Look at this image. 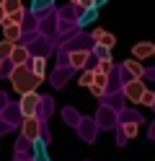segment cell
I'll list each match as a JSON object with an SVG mask.
<instances>
[{
  "mask_svg": "<svg viewBox=\"0 0 155 161\" xmlns=\"http://www.w3.org/2000/svg\"><path fill=\"white\" fill-rule=\"evenodd\" d=\"M8 78H10V83H13L16 94H21V96L36 94V88H39V83H41V78H36L34 73H31L28 65H18V68H13Z\"/></svg>",
  "mask_w": 155,
  "mask_h": 161,
  "instance_id": "cell-1",
  "label": "cell"
},
{
  "mask_svg": "<svg viewBox=\"0 0 155 161\" xmlns=\"http://www.w3.org/2000/svg\"><path fill=\"white\" fill-rule=\"evenodd\" d=\"M21 135H23L28 143H36V140H41V119L39 117H28L21 122Z\"/></svg>",
  "mask_w": 155,
  "mask_h": 161,
  "instance_id": "cell-2",
  "label": "cell"
},
{
  "mask_svg": "<svg viewBox=\"0 0 155 161\" xmlns=\"http://www.w3.org/2000/svg\"><path fill=\"white\" fill-rule=\"evenodd\" d=\"M41 104V96L39 94H26V96H21V102H18V109H21V114H23V119L28 117H36V109Z\"/></svg>",
  "mask_w": 155,
  "mask_h": 161,
  "instance_id": "cell-3",
  "label": "cell"
},
{
  "mask_svg": "<svg viewBox=\"0 0 155 161\" xmlns=\"http://www.w3.org/2000/svg\"><path fill=\"white\" fill-rule=\"evenodd\" d=\"M145 91H147V88H145V83L142 80H124V86H121V96H127L129 102H137L140 104V99L145 96Z\"/></svg>",
  "mask_w": 155,
  "mask_h": 161,
  "instance_id": "cell-4",
  "label": "cell"
},
{
  "mask_svg": "<svg viewBox=\"0 0 155 161\" xmlns=\"http://www.w3.org/2000/svg\"><path fill=\"white\" fill-rule=\"evenodd\" d=\"M88 57H90L88 49H72V52L67 55V65L72 70H83V68L88 65Z\"/></svg>",
  "mask_w": 155,
  "mask_h": 161,
  "instance_id": "cell-5",
  "label": "cell"
},
{
  "mask_svg": "<svg viewBox=\"0 0 155 161\" xmlns=\"http://www.w3.org/2000/svg\"><path fill=\"white\" fill-rule=\"evenodd\" d=\"M90 36H93V42H96V44L106 47V49H114V47H116V36H114L111 31H106V29H96Z\"/></svg>",
  "mask_w": 155,
  "mask_h": 161,
  "instance_id": "cell-6",
  "label": "cell"
},
{
  "mask_svg": "<svg viewBox=\"0 0 155 161\" xmlns=\"http://www.w3.org/2000/svg\"><path fill=\"white\" fill-rule=\"evenodd\" d=\"M28 68H31V73H34L36 78H41V80L47 78V57L44 55H31Z\"/></svg>",
  "mask_w": 155,
  "mask_h": 161,
  "instance_id": "cell-7",
  "label": "cell"
},
{
  "mask_svg": "<svg viewBox=\"0 0 155 161\" xmlns=\"http://www.w3.org/2000/svg\"><path fill=\"white\" fill-rule=\"evenodd\" d=\"M121 70L127 75H132V80H142V75H145V68H142V63H137V60H124Z\"/></svg>",
  "mask_w": 155,
  "mask_h": 161,
  "instance_id": "cell-8",
  "label": "cell"
},
{
  "mask_svg": "<svg viewBox=\"0 0 155 161\" xmlns=\"http://www.w3.org/2000/svg\"><path fill=\"white\" fill-rule=\"evenodd\" d=\"M152 49H155V44H150V42H137L132 47V60H137V63H142V60H147V57H152Z\"/></svg>",
  "mask_w": 155,
  "mask_h": 161,
  "instance_id": "cell-9",
  "label": "cell"
},
{
  "mask_svg": "<svg viewBox=\"0 0 155 161\" xmlns=\"http://www.w3.org/2000/svg\"><path fill=\"white\" fill-rule=\"evenodd\" d=\"M93 73H96V70H93ZM106 88H109V75L96 73V75H93V83H90V94L101 99L103 94H106Z\"/></svg>",
  "mask_w": 155,
  "mask_h": 161,
  "instance_id": "cell-10",
  "label": "cell"
},
{
  "mask_svg": "<svg viewBox=\"0 0 155 161\" xmlns=\"http://www.w3.org/2000/svg\"><path fill=\"white\" fill-rule=\"evenodd\" d=\"M98 8H101V3H93L85 13H80V16H78V26H80V29H85L88 24H93V21L98 18Z\"/></svg>",
  "mask_w": 155,
  "mask_h": 161,
  "instance_id": "cell-11",
  "label": "cell"
},
{
  "mask_svg": "<svg viewBox=\"0 0 155 161\" xmlns=\"http://www.w3.org/2000/svg\"><path fill=\"white\" fill-rule=\"evenodd\" d=\"M28 60H31V52H28L26 47L16 44L13 55H10V63H13V68H18V65H28Z\"/></svg>",
  "mask_w": 155,
  "mask_h": 161,
  "instance_id": "cell-12",
  "label": "cell"
},
{
  "mask_svg": "<svg viewBox=\"0 0 155 161\" xmlns=\"http://www.w3.org/2000/svg\"><path fill=\"white\" fill-rule=\"evenodd\" d=\"M3 39L10 44H18L21 39V26H10V24H3Z\"/></svg>",
  "mask_w": 155,
  "mask_h": 161,
  "instance_id": "cell-13",
  "label": "cell"
},
{
  "mask_svg": "<svg viewBox=\"0 0 155 161\" xmlns=\"http://www.w3.org/2000/svg\"><path fill=\"white\" fill-rule=\"evenodd\" d=\"M34 161H52L49 153H47V140L44 138L34 143Z\"/></svg>",
  "mask_w": 155,
  "mask_h": 161,
  "instance_id": "cell-14",
  "label": "cell"
},
{
  "mask_svg": "<svg viewBox=\"0 0 155 161\" xmlns=\"http://www.w3.org/2000/svg\"><path fill=\"white\" fill-rule=\"evenodd\" d=\"M137 130H140L137 122H127V119L121 122V135L124 138H137Z\"/></svg>",
  "mask_w": 155,
  "mask_h": 161,
  "instance_id": "cell-15",
  "label": "cell"
},
{
  "mask_svg": "<svg viewBox=\"0 0 155 161\" xmlns=\"http://www.w3.org/2000/svg\"><path fill=\"white\" fill-rule=\"evenodd\" d=\"M13 49H16V44H10V42H5V39H0V63H3V60H10Z\"/></svg>",
  "mask_w": 155,
  "mask_h": 161,
  "instance_id": "cell-16",
  "label": "cell"
},
{
  "mask_svg": "<svg viewBox=\"0 0 155 161\" xmlns=\"http://www.w3.org/2000/svg\"><path fill=\"white\" fill-rule=\"evenodd\" d=\"M96 73H101V75H111V70H114V60H98V65L93 68Z\"/></svg>",
  "mask_w": 155,
  "mask_h": 161,
  "instance_id": "cell-17",
  "label": "cell"
},
{
  "mask_svg": "<svg viewBox=\"0 0 155 161\" xmlns=\"http://www.w3.org/2000/svg\"><path fill=\"white\" fill-rule=\"evenodd\" d=\"M3 24H10V26H21V24H23V11H18V13H8ZM3 24H0V26H3Z\"/></svg>",
  "mask_w": 155,
  "mask_h": 161,
  "instance_id": "cell-18",
  "label": "cell"
},
{
  "mask_svg": "<svg viewBox=\"0 0 155 161\" xmlns=\"http://www.w3.org/2000/svg\"><path fill=\"white\" fill-rule=\"evenodd\" d=\"M90 55H96L98 60H111V49H106V47H101V44H93V49H90Z\"/></svg>",
  "mask_w": 155,
  "mask_h": 161,
  "instance_id": "cell-19",
  "label": "cell"
},
{
  "mask_svg": "<svg viewBox=\"0 0 155 161\" xmlns=\"http://www.w3.org/2000/svg\"><path fill=\"white\" fill-rule=\"evenodd\" d=\"M3 8H5V16H8V13H18V11H23V5H21L18 0H8V3H3Z\"/></svg>",
  "mask_w": 155,
  "mask_h": 161,
  "instance_id": "cell-20",
  "label": "cell"
},
{
  "mask_svg": "<svg viewBox=\"0 0 155 161\" xmlns=\"http://www.w3.org/2000/svg\"><path fill=\"white\" fill-rule=\"evenodd\" d=\"M93 75H96V73H93V70H85V73H83V75L78 78V83H80L83 88H85V86L90 88V83H93Z\"/></svg>",
  "mask_w": 155,
  "mask_h": 161,
  "instance_id": "cell-21",
  "label": "cell"
},
{
  "mask_svg": "<svg viewBox=\"0 0 155 161\" xmlns=\"http://www.w3.org/2000/svg\"><path fill=\"white\" fill-rule=\"evenodd\" d=\"M49 8H52L49 0H36V3H31V11H34V13H39V11H49Z\"/></svg>",
  "mask_w": 155,
  "mask_h": 161,
  "instance_id": "cell-22",
  "label": "cell"
},
{
  "mask_svg": "<svg viewBox=\"0 0 155 161\" xmlns=\"http://www.w3.org/2000/svg\"><path fill=\"white\" fill-rule=\"evenodd\" d=\"M140 104H145V107H155V94H152V91H145V96L140 99Z\"/></svg>",
  "mask_w": 155,
  "mask_h": 161,
  "instance_id": "cell-23",
  "label": "cell"
},
{
  "mask_svg": "<svg viewBox=\"0 0 155 161\" xmlns=\"http://www.w3.org/2000/svg\"><path fill=\"white\" fill-rule=\"evenodd\" d=\"M5 21V8H3V3H0V24Z\"/></svg>",
  "mask_w": 155,
  "mask_h": 161,
  "instance_id": "cell-24",
  "label": "cell"
},
{
  "mask_svg": "<svg viewBox=\"0 0 155 161\" xmlns=\"http://www.w3.org/2000/svg\"><path fill=\"white\" fill-rule=\"evenodd\" d=\"M0 75H3V63H0Z\"/></svg>",
  "mask_w": 155,
  "mask_h": 161,
  "instance_id": "cell-25",
  "label": "cell"
},
{
  "mask_svg": "<svg viewBox=\"0 0 155 161\" xmlns=\"http://www.w3.org/2000/svg\"><path fill=\"white\" fill-rule=\"evenodd\" d=\"M152 57H155V49H152Z\"/></svg>",
  "mask_w": 155,
  "mask_h": 161,
  "instance_id": "cell-26",
  "label": "cell"
}]
</instances>
